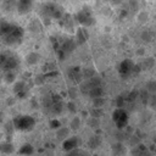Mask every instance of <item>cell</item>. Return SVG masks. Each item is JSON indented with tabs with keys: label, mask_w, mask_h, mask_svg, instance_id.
<instances>
[{
	"label": "cell",
	"mask_w": 156,
	"mask_h": 156,
	"mask_svg": "<svg viewBox=\"0 0 156 156\" xmlns=\"http://www.w3.org/2000/svg\"><path fill=\"white\" fill-rule=\"evenodd\" d=\"M105 104V99L101 96V98H96V99H93V105L94 107H99V108H102Z\"/></svg>",
	"instance_id": "29"
},
{
	"label": "cell",
	"mask_w": 156,
	"mask_h": 156,
	"mask_svg": "<svg viewBox=\"0 0 156 156\" xmlns=\"http://www.w3.org/2000/svg\"><path fill=\"white\" fill-rule=\"evenodd\" d=\"M39 60H40V55H39L38 52H35V51H32V52L27 54V56H26V62H27V65H29V66L37 65V63L39 62Z\"/></svg>",
	"instance_id": "18"
},
{
	"label": "cell",
	"mask_w": 156,
	"mask_h": 156,
	"mask_svg": "<svg viewBox=\"0 0 156 156\" xmlns=\"http://www.w3.org/2000/svg\"><path fill=\"white\" fill-rule=\"evenodd\" d=\"M23 37H24V30L22 27L5 21L0 23V38L5 45L17 46L22 43Z\"/></svg>",
	"instance_id": "1"
},
{
	"label": "cell",
	"mask_w": 156,
	"mask_h": 156,
	"mask_svg": "<svg viewBox=\"0 0 156 156\" xmlns=\"http://www.w3.org/2000/svg\"><path fill=\"white\" fill-rule=\"evenodd\" d=\"M27 91H28V87L24 80H17L13 84V93L18 98H24L27 95Z\"/></svg>",
	"instance_id": "13"
},
{
	"label": "cell",
	"mask_w": 156,
	"mask_h": 156,
	"mask_svg": "<svg viewBox=\"0 0 156 156\" xmlns=\"http://www.w3.org/2000/svg\"><path fill=\"white\" fill-rule=\"evenodd\" d=\"M67 108H68V111H69L71 113H76V112H77V108H76V105H74L73 101H69V102L67 104Z\"/></svg>",
	"instance_id": "36"
},
{
	"label": "cell",
	"mask_w": 156,
	"mask_h": 156,
	"mask_svg": "<svg viewBox=\"0 0 156 156\" xmlns=\"http://www.w3.org/2000/svg\"><path fill=\"white\" fill-rule=\"evenodd\" d=\"M100 144H101V136L100 135H91L89 139H88V141H87V145H88V147L89 149H91V150H94V149H98L99 146H100Z\"/></svg>",
	"instance_id": "17"
},
{
	"label": "cell",
	"mask_w": 156,
	"mask_h": 156,
	"mask_svg": "<svg viewBox=\"0 0 156 156\" xmlns=\"http://www.w3.org/2000/svg\"><path fill=\"white\" fill-rule=\"evenodd\" d=\"M45 76H37L35 78H34V83L37 84V85H41V84H44V82H45V78H44Z\"/></svg>",
	"instance_id": "35"
},
{
	"label": "cell",
	"mask_w": 156,
	"mask_h": 156,
	"mask_svg": "<svg viewBox=\"0 0 156 156\" xmlns=\"http://www.w3.org/2000/svg\"><path fill=\"white\" fill-rule=\"evenodd\" d=\"M40 11L44 16V18H55V20H61L65 15V11L61 5L56 2H45L41 5Z\"/></svg>",
	"instance_id": "4"
},
{
	"label": "cell",
	"mask_w": 156,
	"mask_h": 156,
	"mask_svg": "<svg viewBox=\"0 0 156 156\" xmlns=\"http://www.w3.org/2000/svg\"><path fill=\"white\" fill-rule=\"evenodd\" d=\"M12 124H13L15 129H17V130L29 132L34 128L35 119L29 115H20V116H16L12 119Z\"/></svg>",
	"instance_id": "5"
},
{
	"label": "cell",
	"mask_w": 156,
	"mask_h": 156,
	"mask_svg": "<svg viewBox=\"0 0 156 156\" xmlns=\"http://www.w3.org/2000/svg\"><path fill=\"white\" fill-rule=\"evenodd\" d=\"M2 116H4V115H2V112H0V123L2 122Z\"/></svg>",
	"instance_id": "38"
},
{
	"label": "cell",
	"mask_w": 156,
	"mask_h": 156,
	"mask_svg": "<svg viewBox=\"0 0 156 156\" xmlns=\"http://www.w3.org/2000/svg\"><path fill=\"white\" fill-rule=\"evenodd\" d=\"M13 150H15V149H13V145H12L11 143H9V141H2V143H0V152L9 155V154H12Z\"/></svg>",
	"instance_id": "20"
},
{
	"label": "cell",
	"mask_w": 156,
	"mask_h": 156,
	"mask_svg": "<svg viewBox=\"0 0 156 156\" xmlns=\"http://www.w3.org/2000/svg\"><path fill=\"white\" fill-rule=\"evenodd\" d=\"M130 156H154V154L141 143L133 146L130 150Z\"/></svg>",
	"instance_id": "11"
},
{
	"label": "cell",
	"mask_w": 156,
	"mask_h": 156,
	"mask_svg": "<svg viewBox=\"0 0 156 156\" xmlns=\"http://www.w3.org/2000/svg\"><path fill=\"white\" fill-rule=\"evenodd\" d=\"M49 124H50V128H52V129H58V128H61L62 126H61V122L58 121V118H52V119H50V122H49Z\"/></svg>",
	"instance_id": "30"
},
{
	"label": "cell",
	"mask_w": 156,
	"mask_h": 156,
	"mask_svg": "<svg viewBox=\"0 0 156 156\" xmlns=\"http://www.w3.org/2000/svg\"><path fill=\"white\" fill-rule=\"evenodd\" d=\"M146 105L150 106L151 108H155V110H156V94H150Z\"/></svg>",
	"instance_id": "27"
},
{
	"label": "cell",
	"mask_w": 156,
	"mask_h": 156,
	"mask_svg": "<svg viewBox=\"0 0 156 156\" xmlns=\"http://www.w3.org/2000/svg\"><path fill=\"white\" fill-rule=\"evenodd\" d=\"M4 80L7 83V84H11L16 80V74H15V71H11V72H5L4 73Z\"/></svg>",
	"instance_id": "24"
},
{
	"label": "cell",
	"mask_w": 156,
	"mask_h": 156,
	"mask_svg": "<svg viewBox=\"0 0 156 156\" xmlns=\"http://www.w3.org/2000/svg\"><path fill=\"white\" fill-rule=\"evenodd\" d=\"M33 151H34V149H33V146H32L30 144H24V145H22L21 149L18 150L20 155H23V156H30V155L33 154Z\"/></svg>",
	"instance_id": "21"
},
{
	"label": "cell",
	"mask_w": 156,
	"mask_h": 156,
	"mask_svg": "<svg viewBox=\"0 0 156 156\" xmlns=\"http://www.w3.org/2000/svg\"><path fill=\"white\" fill-rule=\"evenodd\" d=\"M88 124H89L91 128H98V127H99V118L90 116V118H89V121H88Z\"/></svg>",
	"instance_id": "33"
},
{
	"label": "cell",
	"mask_w": 156,
	"mask_h": 156,
	"mask_svg": "<svg viewBox=\"0 0 156 156\" xmlns=\"http://www.w3.org/2000/svg\"><path fill=\"white\" fill-rule=\"evenodd\" d=\"M69 136V128L68 127H61V128H58L57 129V132H56V138L58 139V140H66L67 138Z\"/></svg>",
	"instance_id": "19"
},
{
	"label": "cell",
	"mask_w": 156,
	"mask_h": 156,
	"mask_svg": "<svg viewBox=\"0 0 156 156\" xmlns=\"http://www.w3.org/2000/svg\"><path fill=\"white\" fill-rule=\"evenodd\" d=\"M29 29L32 32H40V22L38 20L32 21V23L29 24Z\"/></svg>",
	"instance_id": "28"
},
{
	"label": "cell",
	"mask_w": 156,
	"mask_h": 156,
	"mask_svg": "<svg viewBox=\"0 0 156 156\" xmlns=\"http://www.w3.org/2000/svg\"><path fill=\"white\" fill-rule=\"evenodd\" d=\"M111 152L113 156H124L126 155V147L121 141H117V143L112 144Z\"/></svg>",
	"instance_id": "16"
},
{
	"label": "cell",
	"mask_w": 156,
	"mask_h": 156,
	"mask_svg": "<svg viewBox=\"0 0 156 156\" xmlns=\"http://www.w3.org/2000/svg\"><path fill=\"white\" fill-rule=\"evenodd\" d=\"M90 116L91 117H101L102 116V108H99V107H93V110L90 111Z\"/></svg>",
	"instance_id": "31"
},
{
	"label": "cell",
	"mask_w": 156,
	"mask_h": 156,
	"mask_svg": "<svg viewBox=\"0 0 156 156\" xmlns=\"http://www.w3.org/2000/svg\"><path fill=\"white\" fill-rule=\"evenodd\" d=\"M60 22H61V26H62L65 29L72 32V30H73V27H74L76 20H74V16H71V15H68V13H65L63 17L60 20Z\"/></svg>",
	"instance_id": "14"
},
{
	"label": "cell",
	"mask_w": 156,
	"mask_h": 156,
	"mask_svg": "<svg viewBox=\"0 0 156 156\" xmlns=\"http://www.w3.org/2000/svg\"><path fill=\"white\" fill-rule=\"evenodd\" d=\"M80 145V139L77 135L73 136H68L66 140L62 141V149L67 152H71L76 149H78V146Z\"/></svg>",
	"instance_id": "10"
},
{
	"label": "cell",
	"mask_w": 156,
	"mask_h": 156,
	"mask_svg": "<svg viewBox=\"0 0 156 156\" xmlns=\"http://www.w3.org/2000/svg\"><path fill=\"white\" fill-rule=\"evenodd\" d=\"M108 1H110L111 4H113V5H119L123 0H108Z\"/></svg>",
	"instance_id": "37"
},
{
	"label": "cell",
	"mask_w": 156,
	"mask_h": 156,
	"mask_svg": "<svg viewBox=\"0 0 156 156\" xmlns=\"http://www.w3.org/2000/svg\"><path fill=\"white\" fill-rule=\"evenodd\" d=\"M95 76H96V73H95L94 68L87 67V68L83 69V77H84V79H90V78H93V77H95Z\"/></svg>",
	"instance_id": "25"
},
{
	"label": "cell",
	"mask_w": 156,
	"mask_h": 156,
	"mask_svg": "<svg viewBox=\"0 0 156 156\" xmlns=\"http://www.w3.org/2000/svg\"><path fill=\"white\" fill-rule=\"evenodd\" d=\"M2 9L5 11H12V10L17 9V0H4Z\"/></svg>",
	"instance_id": "22"
},
{
	"label": "cell",
	"mask_w": 156,
	"mask_h": 156,
	"mask_svg": "<svg viewBox=\"0 0 156 156\" xmlns=\"http://www.w3.org/2000/svg\"><path fill=\"white\" fill-rule=\"evenodd\" d=\"M112 121L119 130L124 129L128 124V112L123 107H116L112 112Z\"/></svg>",
	"instance_id": "8"
},
{
	"label": "cell",
	"mask_w": 156,
	"mask_h": 156,
	"mask_svg": "<svg viewBox=\"0 0 156 156\" xmlns=\"http://www.w3.org/2000/svg\"><path fill=\"white\" fill-rule=\"evenodd\" d=\"M80 127V117L79 116H74L71 122H69V129L72 130H78Z\"/></svg>",
	"instance_id": "23"
},
{
	"label": "cell",
	"mask_w": 156,
	"mask_h": 156,
	"mask_svg": "<svg viewBox=\"0 0 156 156\" xmlns=\"http://www.w3.org/2000/svg\"><path fill=\"white\" fill-rule=\"evenodd\" d=\"M140 71H141L140 66H139V65H135V63H134L132 60H129V58H126V60L121 61V63L118 65V73H119V76H121L122 78H124V79L129 78V77L133 76V74H138Z\"/></svg>",
	"instance_id": "6"
},
{
	"label": "cell",
	"mask_w": 156,
	"mask_h": 156,
	"mask_svg": "<svg viewBox=\"0 0 156 156\" xmlns=\"http://www.w3.org/2000/svg\"><path fill=\"white\" fill-rule=\"evenodd\" d=\"M145 89L150 93V94H156V80L155 79H151L146 83L145 85Z\"/></svg>",
	"instance_id": "26"
},
{
	"label": "cell",
	"mask_w": 156,
	"mask_h": 156,
	"mask_svg": "<svg viewBox=\"0 0 156 156\" xmlns=\"http://www.w3.org/2000/svg\"><path fill=\"white\" fill-rule=\"evenodd\" d=\"M20 66V58L12 51H4L0 54V69L4 72L15 71Z\"/></svg>",
	"instance_id": "3"
},
{
	"label": "cell",
	"mask_w": 156,
	"mask_h": 156,
	"mask_svg": "<svg viewBox=\"0 0 156 156\" xmlns=\"http://www.w3.org/2000/svg\"><path fill=\"white\" fill-rule=\"evenodd\" d=\"M34 5V0H17V11L20 15L28 13Z\"/></svg>",
	"instance_id": "12"
},
{
	"label": "cell",
	"mask_w": 156,
	"mask_h": 156,
	"mask_svg": "<svg viewBox=\"0 0 156 156\" xmlns=\"http://www.w3.org/2000/svg\"><path fill=\"white\" fill-rule=\"evenodd\" d=\"M89 38V34L85 29V27H79L77 30H76V41L78 45H82L84 44Z\"/></svg>",
	"instance_id": "15"
},
{
	"label": "cell",
	"mask_w": 156,
	"mask_h": 156,
	"mask_svg": "<svg viewBox=\"0 0 156 156\" xmlns=\"http://www.w3.org/2000/svg\"><path fill=\"white\" fill-rule=\"evenodd\" d=\"M126 101H127V99L119 95V96L116 99V106H117V107H123V105H124Z\"/></svg>",
	"instance_id": "34"
},
{
	"label": "cell",
	"mask_w": 156,
	"mask_h": 156,
	"mask_svg": "<svg viewBox=\"0 0 156 156\" xmlns=\"http://www.w3.org/2000/svg\"><path fill=\"white\" fill-rule=\"evenodd\" d=\"M74 20L82 27H90V26H93L95 23V18L93 16V12H91L90 7H87V6L80 9L74 15Z\"/></svg>",
	"instance_id": "7"
},
{
	"label": "cell",
	"mask_w": 156,
	"mask_h": 156,
	"mask_svg": "<svg viewBox=\"0 0 156 156\" xmlns=\"http://www.w3.org/2000/svg\"><path fill=\"white\" fill-rule=\"evenodd\" d=\"M43 108L48 115L57 116L63 110V101L58 94L49 93L43 98Z\"/></svg>",
	"instance_id": "2"
},
{
	"label": "cell",
	"mask_w": 156,
	"mask_h": 156,
	"mask_svg": "<svg viewBox=\"0 0 156 156\" xmlns=\"http://www.w3.org/2000/svg\"><path fill=\"white\" fill-rule=\"evenodd\" d=\"M152 66H154V58H152V57H147V58L144 60L143 67H144L145 69H149V68H151Z\"/></svg>",
	"instance_id": "32"
},
{
	"label": "cell",
	"mask_w": 156,
	"mask_h": 156,
	"mask_svg": "<svg viewBox=\"0 0 156 156\" xmlns=\"http://www.w3.org/2000/svg\"><path fill=\"white\" fill-rule=\"evenodd\" d=\"M67 77L74 82V83H82L84 80V77H83V69H80V67L78 66H71L68 69H67Z\"/></svg>",
	"instance_id": "9"
}]
</instances>
